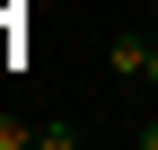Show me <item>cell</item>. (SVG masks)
<instances>
[{"label": "cell", "mask_w": 158, "mask_h": 150, "mask_svg": "<svg viewBox=\"0 0 158 150\" xmlns=\"http://www.w3.org/2000/svg\"><path fill=\"white\" fill-rule=\"evenodd\" d=\"M35 141V124H18V115H0V150H27Z\"/></svg>", "instance_id": "cell-2"}, {"label": "cell", "mask_w": 158, "mask_h": 150, "mask_svg": "<svg viewBox=\"0 0 158 150\" xmlns=\"http://www.w3.org/2000/svg\"><path fill=\"white\" fill-rule=\"evenodd\" d=\"M149 88H158V35H149Z\"/></svg>", "instance_id": "cell-4"}, {"label": "cell", "mask_w": 158, "mask_h": 150, "mask_svg": "<svg viewBox=\"0 0 158 150\" xmlns=\"http://www.w3.org/2000/svg\"><path fill=\"white\" fill-rule=\"evenodd\" d=\"M141 150H158V115H149V124H141Z\"/></svg>", "instance_id": "cell-3"}, {"label": "cell", "mask_w": 158, "mask_h": 150, "mask_svg": "<svg viewBox=\"0 0 158 150\" xmlns=\"http://www.w3.org/2000/svg\"><path fill=\"white\" fill-rule=\"evenodd\" d=\"M106 71L114 80H149V35H114L106 44Z\"/></svg>", "instance_id": "cell-1"}]
</instances>
